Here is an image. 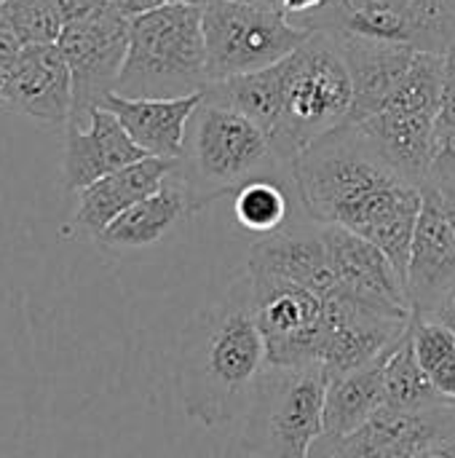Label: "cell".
<instances>
[{"instance_id": "12", "label": "cell", "mask_w": 455, "mask_h": 458, "mask_svg": "<svg viewBox=\"0 0 455 458\" xmlns=\"http://www.w3.org/2000/svg\"><path fill=\"white\" fill-rule=\"evenodd\" d=\"M424 204L408 263V301L413 314H429L455 287V228L434 185H424Z\"/></svg>"}, {"instance_id": "19", "label": "cell", "mask_w": 455, "mask_h": 458, "mask_svg": "<svg viewBox=\"0 0 455 458\" xmlns=\"http://www.w3.org/2000/svg\"><path fill=\"white\" fill-rule=\"evenodd\" d=\"M201 99L204 94L182 99H129L121 94H110L102 107L121 121L126 134L134 140L137 148L145 150V156L180 161L188 123Z\"/></svg>"}, {"instance_id": "16", "label": "cell", "mask_w": 455, "mask_h": 458, "mask_svg": "<svg viewBox=\"0 0 455 458\" xmlns=\"http://www.w3.org/2000/svg\"><path fill=\"white\" fill-rule=\"evenodd\" d=\"M174 169H177V161L147 156L137 164H129L97 180L94 185L78 193V204H75L67 231L75 236L97 239L126 209H131L134 204L156 193L174 174Z\"/></svg>"}, {"instance_id": "3", "label": "cell", "mask_w": 455, "mask_h": 458, "mask_svg": "<svg viewBox=\"0 0 455 458\" xmlns=\"http://www.w3.org/2000/svg\"><path fill=\"white\" fill-rule=\"evenodd\" d=\"M282 172L290 174V166L279 161L271 137L255 121L206 97L201 99L177 161V174L188 188L193 215L223 196H233L252 180H282Z\"/></svg>"}, {"instance_id": "22", "label": "cell", "mask_w": 455, "mask_h": 458, "mask_svg": "<svg viewBox=\"0 0 455 458\" xmlns=\"http://www.w3.org/2000/svg\"><path fill=\"white\" fill-rule=\"evenodd\" d=\"M204 97L209 102L225 105V107L247 115L271 137L282 118V102H284L282 64L217 81L204 91Z\"/></svg>"}, {"instance_id": "18", "label": "cell", "mask_w": 455, "mask_h": 458, "mask_svg": "<svg viewBox=\"0 0 455 458\" xmlns=\"http://www.w3.org/2000/svg\"><path fill=\"white\" fill-rule=\"evenodd\" d=\"M338 43L354 86V105H351L349 123H362L375 113H381V107L389 102V97L410 70L418 48L405 43L367 40V38H338Z\"/></svg>"}, {"instance_id": "5", "label": "cell", "mask_w": 455, "mask_h": 458, "mask_svg": "<svg viewBox=\"0 0 455 458\" xmlns=\"http://www.w3.org/2000/svg\"><path fill=\"white\" fill-rule=\"evenodd\" d=\"M279 64L284 102L271 145L279 161L292 166L308 145L349 123L354 86L341 43L327 32H311V38Z\"/></svg>"}, {"instance_id": "15", "label": "cell", "mask_w": 455, "mask_h": 458, "mask_svg": "<svg viewBox=\"0 0 455 458\" xmlns=\"http://www.w3.org/2000/svg\"><path fill=\"white\" fill-rule=\"evenodd\" d=\"M247 271L295 282L322 298L338 287L322 239V225L314 220L290 223L271 236H260V242H255L249 250Z\"/></svg>"}, {"instance_id": "6", "label": "cell", "mask_w": 455, "mask_h": 458, "mask_svg": "<svg viewBox=\"0 0 455 458\" xmlns=\"http://www.w3.org/2000/svg\"><path fill=\"white\" fill-rule=\"evenodd\" d=\"M327 373L322 365L265 368L241 427L247 458H311L322 435Z\"/></svg>"}, {"instance_id": "31", "label": "cell", "mask_w": 455, "mask_h": 458, "mask_svg": "<svg viewBox=\"0 0 455 458\" xmlns=\"http://www.w3.org/2000/svg\"><path fill=\"white\" fill-rule=\"evenodd\" d=\"M169 0H110V5L121 13V16H126V19H137V16H142V13H150V11H156V8H161V5H166Z\"/></svg>"}, {"instance_id": "34", "label": "cell", "mask_w": 455, "mask_h": 458, "mask_svg": "<svg viewBox=\"0 0 455 458\" xmlns=\"http://www.w3.org/2000/svg\"><path fill=\"white\" fill-rule=\"evenodd\" d=\"M426 185H434V182H426ZM434 188L440 191V196H442V204H445V212H448V217H451V223H453V228H455V182L434 185Z\"/></svg>"}, {"instance_id": "37", "label": "cell", "mask_w": 455, "mask_h": 458, "mask_svg": "<svg viewBox=\"0 0 455 458\" xmlns=\"http://www.w3.org/2000/svg\"><path fill=\"white\" fill-rule=\"evenodd\" d=\"M0 11H3V3H0Z\"/></svg>"}, {"instance_id": "27", "label": "cell", "mask_w": 455, "mask_h": 458, "mask_svg": "<svg viewBox=\"0 0 455 458\" xmlns=\"http://www.w3.org/2000/svg\"><path fill=\"white\" fill-rule=\"evenodd\" d=\"M421 16L440 32V38L448 43V51L455 43V0H413Z\"/></svg>"}, {"instance_id": "30", "label": "cell", "mask_w": 455, "mask_h": 458, "mask_svg": "<svg viewBox=\"0 0 455 458\" xmlns=\"http://www.w3.org/2000/svg\"><path fill=\"white\" fill-rule=\"evenodd\" d=\"M327 3L330 0H282V8L295 24H300V21L311 19L314 13H319L322 8H327Z\"/></svg>"}, {"instance_id": "11", "label": "cell", "mask_w": 455, "mask_h": 458, "mask_svg": "<svg viewBox=\"0 0 455 458\" xmlns=\"http://www.w3.org/2000/svg\"><path fill=\"white\" fill-rule=\"evenodd\" d=\"M3 113H16L43 129H67L72 115V78L59 46H24L11 67L0 99Z\"/></svg>"}, {"instance_id": "28", "label": "cell", "mask_w": 455, "mask_h": 458, "mask_svg": "<svg viewBox=\"0 0 455 458\" xmlns=\"http://www.w3.org/2000/svg\"><path fill=\"white\" fill-rule=\"evenodd\" d=\"M59 11H62V19H64V27L72 24V21H80V19H88L105 8H110V0H56Z\"/></svg>"}, {"instance_id": "36", "label": "cell", "mask_w": 455, "mask_h": 458, "mask_svg": "<svg viewBox=\"0 0 455 458\" xmlns=\"http://www.w3.org/2000/svg\"><path fill=\"white\" fill-rule=\"evenodd\" d=\"M172 3H188V5H201V8H204L209 0H172Z\"/></svg>"}, {"instance_id": "21", "label": "cell", "mask_w": 455, "mask_h": 458, "mask_svg": "<svg viewBox=\"0 0 455 458\" xmlns=\"http://www.w3.org/2000/svg\"><path fill=\"white\" fill-rule=\"evenodd\" d=\"M193 215L190 196L185 182L180 180L177 169L174 174L147 199L126 209L118 220H113L97 239L94 244L105 252H137L158 244L180 220Z\"/></svg>"}, {"instance_id": "10", "label": "cell", "mask_w": 455, "mask_h": 458, "mask_svg": "<svg viewBox=\"0 0 455 458\" xmlns=\"http://www.w3.org/2000/svg\"><path fill=\"white\" fill-rule=\"evenodd\" d=\"M298 27L335 38H367L448 54V43L421 16L413 0H330L327 8Z\"/></svg>"}, {"instance_id": "32", "label": "cell", "mask_w": 455, "mask_h": 458, "mask_svg": "<svg viewBox=\"0 0 455 458\" xmlns=\"http://www.w3.org/2000/svg\"><path fill=\"white\" fill-rule=\"evenodd\" d=\"M424 317H429V319H434V322H440V325H445L451 333L455 335V287L429 311V314H424Z\"/></svg>"}, {"instance_id": "17", "label": "cell", "mask_w": 455, "mask_h": 458, "mask_svg": "<svg viewBox=\"0 0 455 458\" xmlns=\"http://www.w3.org/2000/svg\"><path fill=\"white\" fill-rule=\"evenodd\" d=\"M322 239L338 287L373 303L410 311L408 287L402 276L373 242L341 225H322Z\"/></svg>"}, {"instance_id": "13", "label": "cell", "mask_w": 455, "mask_h": 458, "mask_svg": "<svg viewBox=\"0 0 455 458\" xmlns=\"http://www.w3.org/2000/svg\"><path fill=\"white\" fill-rule=\"evenodd\" d=\"M455 432V405L400 413L381 408L327 458H413Z\"/></svg>"}, {"instance_id": "8", "label": "cell", "mask_w": 455, "mask_h": 458, "mask_svg": "<svg viewBox=\"0 0 455 458\" xmlns=\"http://www.w3.org/2000/svg\"><path fill=\"white\" fill-rule=\"evenodd\" d=\"M129 24L131 19L110 5L62 30L56 46L72 78V115L67 126H86L91 113L115 91L129 51Z\"/></svg>"}, {"instance_id": "24", "label": "cell", "mask_w": 455, "mask_h": 458, "mask_svg": "<svg viewBox=\"0 0 455 458\" xmlns=\"http://www.w3.org/2000/svg\"><path fill=\"white\" fill-rule=\"evenodd\" d=\"M292 182L276 177H260L233 193V212L244 231L271 236L290 225L292 212Z\"/></svg>"}, {"instance_id": "14", "label": "cell", "mask_w": 455, "mask_h": 458, "mask_svg": "<svg viewBox=\"0 0 455 458\" xmlns=\"http://www.w3.org/2000/svg\"><path fill=\"white\" fill-rule=\"evenodd\" d=\"M147 158L142 148L126 134L121 121L97 107L86 126L64 129V156H62V182L64 191L80 193L97 180Z\"/></svg>"}, {"instance_id": "20", "label": "cell", "mask_w": 455, "mask_h": 458, "mask_svg": "<svg viewBox=\"0 0 455 458\" xmlns=\"http://www.w3.org/2000/svg\"><path fill=\"white\" fill-rule=\"evenodd\" d=\"M392 349L362 370L327 378L324 408H322V435L311 451V458L330 456L349 435H354L373 413L383 408V368H386Z\"/></svg>"}, {"instance_id": "1", "label": "cell", "mask_w": 455, "mask_h": 458, "mask_svg": "<svg viewBox=\"0 0 455 458\" xmlns=\"http://www.w3.org/2000/svg\"><path fill=\"white\" fill-rule=\"evenodd\" d=\"M268 349L255 314L252 276H239L223 298L198 309L177 346L174 386L188 419L206 429L244 416L263 373Z\"/></svg>"}, {"instance_id": "2", "label": "cell", "mask_w": 455, "mask_h": 458, "mask_svg": "<svg viewBox=\"0 0 455 458\" xmlns=\"http://www.w3.org/2000/svg\"><path fill=\"white\" fill-rule=\"evenodd\" d=\"M295 199L316 225L354 231L365 212L405 180L357 123H346L308 145L290 166Z\"/></svg>"}, {"instance_id": "4", "label": "cell", "mask_w": 455, "mask_h": 458, "mask_svg": "<svg viewBox=\"0 0 455 458\" xmlns=\"http://www.w3.org/2000/svg\"><path fill=\"white\" fill-rule=\"evenodd\" d=\"M212 86L204 8L166 3L131 19L129 51L113 94L129 99H182Z\"/></svg>"}, {"instance_id": "9", "label": "cell", "mask_w": 455, "mask_h": 458, "mask_svg": "<svg viewBox=\"0 0 455 458\" xmlns=\"http://www.w3.org/2000/svg\"><path fill=\"white\" fill-rule=\"evenodd\" d=\"M249 274V271H247ZM255 314L265 338L271 368L319 365L324 298L279 276L249 274Z\"/></svg>"}, {"instance_id": "35", "label": "cell", "mask_w": 455, "mask_h": 458, "mask_svg": "<svg viewBox=\"0 0 455 458\" xmlns=\"http://www.w3.org/2000/svg\"><path fill=\"white\" fill-rule=\"evenodd\" d=\"M233 3L255 5V8H271V11H284V8H282V0H233Z\"/></svg>"}, {"instance_id": "7", "label": "cell", "mask_w": 455, "mask_h": 458, "mask_svg": "<svg viewBox=\"0 0 455 458\" xmlns=\"http://www.w3.org/2000/svg\"><path fill=\"white\" fill-rule=\"evenodd\" d=\"M311 38L284 11L255 8L233 0L204 5V40L209 81H225L279 64Z\"/></svg>"}, {"instance_id": "29", "label": "cell", "mask_w": 455, "mask_h": 458, "mask_svg": "<svg viewBox=\"0 0 455 458\" xmlns=\"http://www.w3.org/2000/svg\"><path fill=\"white\" fill-rule=\"evenodd\" d=\"M24 46L13 38V32H8L5 27H0V99H3V89H5V81L11 75V67L19 56Z\"/></svg>"}, {"instance_id": "25", "label": "cell", "mask_w": 455, "mask_h": 458, "mask_svg": "<svg viewBox=\"0 0 455 458\" xmlns=\"http://www.w3.org/2000/svg\"><path fill=\"white\" fill-rule=\"evenodd\" d=\"M413 352L440 397L455 403V335L440 322L410 314Z\"/></svg>"}, {"instance_id": "33", "label": "cell", "mask_w": 455, "mask_h": 458, "mask_svg": "<svg viewBox=\"0 0 455 458\" xmlns=\"http://www.w3.org/2000/svg\"><path fill=\"white\" fill-rule=\"evenodd\" d=\"M413 458H455V432H451L448 437L432 443L429 448H424L418 456Z\"/></svg>"}, {"instance_id": "26", "label": "cell", "mask_w": 455, "mask_h": 458, "mask_svg": "<svg viewBox=\"0 0 455 458\" xmlns=\"http://www.w3.org/2000/svg\"><path fill=\"white\" fill-rule=\"evenodd\" d=\"M0 27L13 32L21 46H54L64 19L56 0H8L0 11Z\"/></svg>"}, {"instance_id": "23", "label": "cell", "mask_w": 455, "mask_h": 458, "mask_svg": "<svg viewBox=\"0 0 455 458\" xmlns=\"http://www.w3.org/2000/svg\"><path fill=\"white\" fill-rule=\"evenodd\" d=\"M383 405L400 413H424L434 408L455 405L448 403L445 397L437 394L432 386L429 376L424 373L413 341H410V327L402 335V341L392 349L386 368H383Z\"/></svg>"}]
</instances>
